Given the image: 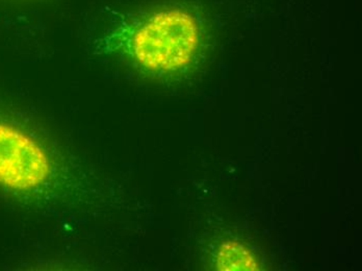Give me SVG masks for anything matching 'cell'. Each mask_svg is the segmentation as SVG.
<instances>
[{"label":"cell","instance_id":"cell-1","mask_svg":"<svg viewBox=\"0 0 362 271\" xmlns=\"http://www.w3.org/2000/svg\"><path fill=\"white\" fill-rule=\"evenodd\" d=\"M197 44L194 19L182 11L170 10L154 14L136 30L132 50L148 69L172 71L189 63Z\"/></svg>","mask_w":362,"mask_h":271},{"label":"cell","instance_id":"cell-2","mask_svg":"<svg viewBox=\"0 0 362 271\" xmlns=\"http://www.w3.org/2000/svg\"><path fill=\"white\" fill-rule=\"evenodd\" d=\"M54 163L46 149L23 129L0 121V185L32 192L50 184Z\"/></svg>","mask_w":362,"mask_h":271},{"label":"cell","instance_id":"cell-3","mask_svg":"<svg viewBox=\"0 0 362 271\" xmlns=\"http://www.w3.org/2000/svg\"><path fill=\"white\" fill-rule=\"evenodd\" d=\"M218 270L224 271L258 270L255 255L249 248L238 242L228 241L218 250Z\"/></svg>","mask_w":362,"mask_h":271}]
</instances>
